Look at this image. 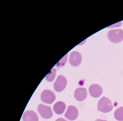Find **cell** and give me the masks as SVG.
Wrapping results in <instances>:
<instances>
[{
  "instance_id": "5",
  "label": "cell",
  "mask_w": 123,
  "mask_h": 121,
  "mask_svg": "<svg viewBox=\"0 0 123 121\" xmlns=\"http://www.w3.org/2000/svg\"><path fill=\"white\" fill-rule=\"evenodd\" d=\"M38 110L41 116L45 119H49L53 115V113L50 107L40 104L38 106Z\"/></svg>"
},
{
  "instance_id": "13",
  "label": "cell",
  "mask_w": 123,
  "mask_h": 121,
  "mask_svg": "<svg viewBox=\"0 0 123 121\" xmlns=\"http://www.w3.org/2000/svg\"><path fill=\"white\" fill-rule=\"evenodd\" d=\"M55 75H56V70L54 68H52L49 73L46 76V79L48 81L51 82L54 80L55 78Z\"/></svg>"
},
{
  "instance_id": "7",
  "label": "cell",
  "mask_w": 123,
  "mask_h": 121,
  "mask_svg": "<svg viewBox=\"0 0 123 121\" xmlns=\"http://www.w3.org/2000/svg\"><path fill=\"white\" fill-rule=\"evenodd\" d=\"M89 93L91 96L94 98L99 97L103 92L102 87L97 84H92L89 88Z\"/></svg>"
},
{
  "instance_id": "14",
  "label": "cell",
  "mask_w": 123,
  "mask_h": 121,
  "mask_svg": "<svg viewBox=\"0 0 123 121\" xmlns=\"http://www.w3.org/2000/svg\"><path fill=\"white\" fill-rule=\"evenodd\" d=\"M56 121H66L64 119H62V118H59V119H57L56 120Z\"/></svg>"
},
{
  "instance_id": "9",
  "label": "cell",
  "mask_w": 123,
  "mask_h": 121,
  "mask_svg": "<svg viewBox=\"0 0 123 121\" xmlns=\"http://www.w3.org/2000/svg\"><path fill=\"white\" fill-rule=\"evenodd\" d=\"M87 96V90L83 88H79L75 90L74 97L77 100L80 101H83Z\"/></svg>"
},
{
  "instance_id": "11",
  "label": "cell",
  "mask_w": 123,
  "mask_h": 121,
  "mask_svg": "<svg viewBox=\"0 0 123 121\" xmlns=\"http://www.w3.org/2000/svg\"><path fill=\"white\" fill-rule=\"evenodd\" d=\"M66 108V105L62 101L57 102L54 105V110L57 114H62Z\"/></svg>"
},
{
  "instance_id": "2",
  "label": "cell",
  "mask_w": 123,
  "mask_h": 121,
  "mask_svg": "<svg viewBox=\"0 0 123 121\" xmlns=\"http://www.w3.org/2000/svg\"><path fill=\"white\" fill-rule=\"evenodd\" d=\"M108 36L111 42L118 43L123 40V31L121 29L110 30L108 32Z\"/></svg>"
},
{
  "instance_id": "6",
  "label": "cell",
  "mask_w": 123,
  "mask_h": 121,
  "mask_svg": "<svg viewBox=\"0 0 123 121\" xmlns=\"http://www.w3.org/2000/svg\"><path fill=\"white\" fill-rule=\"evenodd\" d=\"M78 111L76 107L73 106H69L65 114V116L68 119L74 120L78 116Z\"/></svg>"
},
{
  "instance_id": "15",
  "label": "cell",
  "mask_w": 123,
  "mask_h": 121,
  "mask_svg": "<svg viewBox=\"0 0 123 121\" xmlns=\"http://www.w3.org/2000/svg\"><path fill=\"white\" fill-rule=\"evenodd\" d=\"M95 121H107V120H103L100 119H98L95 120Z\"/></svg>"
},
{
  "instance_id": "3",
  "label": "cell",
  "mask_w": 123,
  "mask_h": 121,
  "mask_svg": "<svg viewBox=\"0 0 123 121\" xmlns=\"http://www.w3.org/2000/svg\"><path fill=\"white\" fill-rule=\"evenodd\" d=\"M42 101L47 104L53 103L56 98L55 94L51 91L45 90L42 91L41 96Z\"/></svg>"
},
{
  "instance_id": "4",
  "label": "cell",
  "mask_w": 123,
  "mask_h": 121,
  "mask_svg": "<svg viewBox=\"0 0 123 121\" xmlns=\"http://www.w3.org/2000/svg\"><path fill=\"white\" fill-rule=\"evenodd\" d=\"M67 84V79L65 77L62 75H60L57 77L54 84V88L56 91L60 92L65 88Z\"/></svg>"
},
{
  "instance_id": "10",
  "label": "cell",
  "mask_w": 123,
  "mask_h": 121,
  "mask_svg": "<svg viewBox=\"0 0 123 121\" xmlns=\"http://www.w3.org/2000/svg\"><path fill=\"white\" fill-rule=\"evenodd\" d=\"M23 121H38V118L36 112L33 111L25 112L23 115Z\"/></svg>"
},
{
  "instance_id": "12",
  "label": "cell",
  "mask_w": 123,
  "mask_h": 121,
  "mask_svg": "<svg viewBox=\"0 0 123 121\" xmlns=\"http://www.w3.org/2000/svg\"><path fill=\"white\" fill-rule=\"evenodd\" d=\"M115 119L118 121H123V107H121L115 111L114 113Z\"/></svg>"
},
{
  "instance_id": "8",
  "label": "cell",
  "mask_w": 123,
  "mask_h": 121,
  "mask_svg": "<svg viewBox=\"0 0 123 121\" xmlns=\"http://www.w3.org/2000/svg\"><path fill=\"white\" fill-rule=\"evenodd\" d=\"M82 59L81 54L78 52L74 51L70 54V62L73 66H78L81 63Z\"/></svg>"
},
{
  "instance_id": "1",
  "label": "cell",
  "mask_w": 123,
  "mask_h": 121,
  "mask_svg": "<svg viewBox=\"0 0 123 121\" xmlns=\"http://www.w3.org/2000/svg\"><path fill=\"white\" fill-rule=\"evenodd\" d=\"M111 101L107 97L104 96L100 99L98 103V110L103 113H107L113 109Z\"/></svg>"
}]
</instances>
